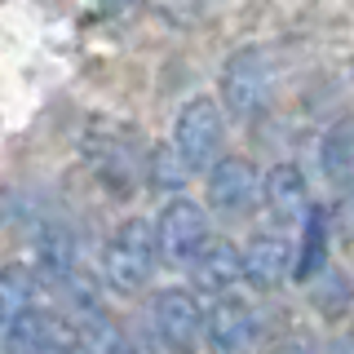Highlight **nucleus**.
Listing matches in <instances>:
<instances>
[{
    "instance_id": "18",
    "label": "nucleus",
    "mask_w": 354,
    "mask_h": 354,
    "mask_svg": "<svg viewBox=\"0 0 354 354\" xmlns=\"http://www.w3.org/2000/svg\"><path fill=\"white\" fill-rule=\"evenodd\" d=\"M310 297H315V310H319V315H341V310L350 306L354 288H350V279L337 270V266H328V270L310 283Z\"/></svg>"
},
{
    "instance_id": "24",
    "label": "nucleus",
    "mask_w": 354,
    "mask_h": 354,
    "mask_svg": "<svg viewBox=\"0 0 354 354\" xmlns=\"http://www.w3.org/2000/svg\"><path fill=\"white\" fill-rule=\"evenodd\" d=\"M49 354H66V346H58V350H49Z\"/></svg>"
},
{
    "instance_id": "5",
    "label": "nucleus",
    "mask_w": 354,
    "mask_h": 354,
    "mask_svg": "<svg viewBox=\"0 0 354 354\" xmlns=\"http://www.w3.org/2000/svg\"><path fill=\"white\" fill-rule=\"evenodd\" d=\"M155 239H160V257L169 266H195L199 252L213 243V226H208V208L186 195H173L164 204L160 221H155Z\"/></svg>"
},
{
    "instance_id": "15",
    "label": "nucleus",
    "mask_w": 354,
    "mask_h": 354,
    "mask_svg": "<svg viewBox=\"0 0 354 354\" xmlns=\"http://www.w3.org/2000/svg\"><path fill=\"white\" fill-rule=\"evenodd\" d=\"M328 230H332L328 208L310 204V213L301 217V243H297V266H292L297 283H315L328 270Z\"/></svg>"
},
{
    "instance_id": "19",
    "label": "nucleus",
    "mask_w": 354,
    "mask_h": 354,
    "mask_svg": "<svg viewBox=\"0 0 354 354\" xmlns=\"http://www.w3.org/2000/svg\"><path fill=\"white\" fill-rule=\"evenodd\" d=\"M182 177H186V164L177 160V151H155L151 155V169H147L151 186H177Z\"/></svg>"
},
{
    "instance_id": "3",
    "label": "nucleus",
    "mask_w": 354,
    "mask_h": 354,
    "mask_svg": "<svg viewBox=\"0 0 354 354\" xmlns=\"http://www.w3.org/2000/svg\"><path fill=\"white\" fill-rule=\"evenodd\" d=\"M221 142H226V129H221V111L213 97H191L173 120V151L177 160L186 164V173H213Z\"/></svg>"
},
{
    "instance_id": "6",
    "label": "nucleus",
    "mask_w": 354,
    "mask_h": 354,
    "mask_svg": "<svg viewBox=\"0 0 354 354\" xmlns=\"http://www.w3.org/2000/svg\"><path fill=\"white\" fill-rule=\"evenodd\" d=\"M151 324L169 354H195L204 341V306L186 288H164V292H155Z\"/></svg>"
},
{
    "instance_id": "1",
    "label": "nucleus",
    "mask_w": 354,
    "mask_h": 354,
    "mask_svg": "<svg viewBox=\"0 0 354 354\" xmlns=\"http://www.w3.org/2000/svg\"><path fill=\"white\" fill-rule=\"evenodd\" d=\"M80 155L93 169V177L106 186L111 195H133L142 177V147L138 133L129 124H115V120H88L80 133Z\"/></svg>"
},
{
    "instance_id": "22",
    "label": "nucleus",
    "mask_w": 354,
    "mask_h": 354,
    "mask_svg": "<svg viewBox=\"0 0 354 354\" xmlns=\"http://www.w3.org/2000/svg\"><path fill=\"white\" fill-rule=\"evenodd\" d=\"M328 354H354V337H337L328 346Z\"/></svg>"
},
{
    "instance_id": "4",
    "label": "nucleus",
    "mask_w": 354,
    "mask_h": 354,
    "mask_svg": "<svg viewBox=\"0 0 354 354\" xmlns=\"http://www.w3.org/2000/svg\"><path fill=\"white\" fill-rule=\"evenodd\" d=\"M270 84H274L270 53L257 49V44H243L221 66V106L235 120H252L270 97Z\"/></svg>"
},
{
    "instance_id": "8",
    "label": "nucleus",
    "mask_w": 354,
    "mask_h": 354,
    "mask_svg": "<svg viewBox=\"0 0 354 354\" xmlns=\"http://www.w3.org/2000/svg\"><path fill=\"white\" fill-rule=\"evenodd\" d=\"M36 266H40V279L53 283L58 292L75 274H84L80 270V243H75L71 221H62V217H40L36 221Z\"/></svg>"
},
{
    "instance_id": "23",
    "label": "nucleus",
    "mask_w": 354,
    "mask_h": 354,
    "mask_svg": "<svg viewBox=\"0 0 354 354\" xmlns=\"http://www.w3.org/2000/svg\"><path fill=\"white\" fill-rule=\"evenodd\" d=\"M0 354H5V324H0Z\"/></svg>"
},
{
    "instance_id": "13",
    "label": "nucleus",
    "mask_w": 354,
    "mask_h": 354,
    "mask_svg": "<svg viewBox=\"0 0 354 354\" xmlns=\"http://www.w3.org/2000/svg\"><path fill=\"white\" fill-rule=\"evenodd\" d=\"M58 346H66V328L53 315H44L40 306L5 324V354H49Z\"/></svg>"
},
{
    "instance_id": "17",
    "label": "nucleus",
    "mask_w": 354,
    "mask_h": 354,
    "mask_svg": "<svg viewBox=\"0 0 354 354\" xmlns=\"http://www.w3.org/2000/svg\"><path fill=\"white\" fill-rule=\"evenodd\" d=\"M319 164L332 186H341V191L354 186V120H341L328 129L324 147H319Z\"/></svg>"
},
{
    "instance_id": "2",
    "label": "nucleus",
    "mask_w": 354,
    "mask_h": 354,
    "mask_svg": "<svg viewBox=\"0 0 354 354\" xmlns=\"http://www.w3.org/2000/svg\"><path fill=\"white\" fill-rule=\"evenodd\" d=\"M155 266H160V239H155V226L147 217H129L115 226V235L106 239V288L120 297H138L142 288L151 283Z\"/></svg>"
},
{
    "instance_id": "11",
    "label": "nucleus",
    "mask_w": 354,
    "mask_h": 354,
    "mask_svg": "<svg viewBox=\"0 0 354 354\" xmlns=\"http://www.w3.org/2000/svg\"><path fill=\"white\" fill-rule=\"evenodd\" d=\"M191 274H195V288H199V292L226 297L230 288L243 279V252L230 239H213L204 252H199V261L191 266Z\"/></svg>"
},
{
    "instance_id": "21",
    "label": "nucleus",
    "mask_w": 354,
    "mask_h": 354,
    "mask_svg": "<svg viewBox=\"0 0 354 354\" xmlns=\"http://www.w3.org/2000/svg\"><path fill=\"white\" fill-rule=\"evenodd\" d=\"M337 221H341V230L346 235H354V186L346 195H341V204H337Z\"/></svg>"
},
{
    "instance_id": "9",
    "label": "nucleus",
    "mask_w": 354,
    "mask_h": 354,
    "mask_svg": "<svg viewBox=\"0 0 354 354\" xmlns=\"http://www.w3.org/2000/svg\"><path fill=\"white\" fill-rule=\"evenodd\" d=\"M297 266V243L279 235V230H257L243 248V279H248L257 292H270L279 288Z\"/></svg>"
},
{
    "instance_id": "14",
    "label": "nucleus",
    "mask_w": 354,
    "mask_h": 354,
    "mask_svg": "<svg viewBox=\"0 0 354 354\" xmlns=\"http://www.w3.org/2000/svg\"><path fill=\"white\" fill-rule=\"evenodd\" d=\"M66 354H133V346L102 310H93V315L71 319V328H66Z\"/></svg>"
},
{
    "instance_id": "16",
    "label": "nucleus",
    "mask_w": 354,
    "mask_h": 354,
    "mask_svg": "<svg viewBox=\"0 0 354 354\" xmlns=\"http://www.w3.org/2000/svg\"><path fill=\"white\" fill-rule=\"evenodd\" d=\"M40 274L22 261L0 266V324H14L27 310H36V292H40Z\"/></svg>"
},
{
    "instance_id": "7",
    "label": "nucleus",
    "mask_w": 354,
    "mask_h": 354,
    "mask_svg": "<svg viewBox=\"0 0 354 354\" xmlns=\"http://www.w3.org/2000/svg\"><path fill=\"white\" fill-rule=\"evenodd\" d=\"M204 341L213 354H248L257 341V315L243 297H217L204 310Z\"/></svg>"
},
{
    "instance_id": "10",
    "label": "nucleus",
    "mask_w": 354,
    "mask_h": 354,
    "mask_svg": "<svg viewBox=\"0 0 354 354\" xmlns=\"http://www.w3.org/2000/svg\"><path fill=\"white\" fill-rule=\"evenodd\" d=\"M252 195H257V169L248 160L226 155V160L213 164V173H208V208H217L226 217H239L252 204Z\"/></svg>"
},
{
    "instance_id": "20",
    "label": "nucleus",
    "mask_w": 354,
    "mask_h": 354,
    "mask_svg": "<svg viewBox=\"0 0 354 354\" xmlns=\"http://www.w3.org/2000/svg\"><path fill=\"white\" fill-rule=\"evenodd\" d=\"M279 354H319V346H315V337H310V332H292V337L279 346Z\"/></svg>"
},
{
    "instance_id": "12",
    "label": "nucleus",
    "mask_w": 354,
    "mask_h": 354,
    "mask_svg": "<svg viewBox=\"0 0 354 354\" xmlns=\"http://www.w3.org/2000/svg\"><path fill=\"white\" fill-rule=\"evenodd\" d=\"M261 195H266V208L279 221H301L310 213V186L297 164H274L261 182Z\"/></svg>"
}]
</instances>
